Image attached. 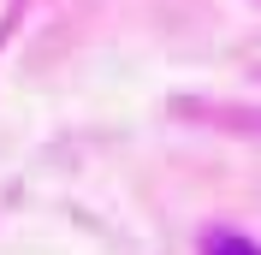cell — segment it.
Masks as SVG:
<instances>
[{
	"mask_svg": "<svg viewBox=\"0 0 261 255\" xmlns=\"http://www.w3.org/2000/svg\"><path fill=\"white\" fill-rule=\"evenodd\" d=\"M208 255H255V249H249L244 238H214V243H208Z\"/></svg>",
	"mask_w": 261,
	"mask_h": 255,
	"instance_id": "1",
	"label": "cell"
}]
</instances>
